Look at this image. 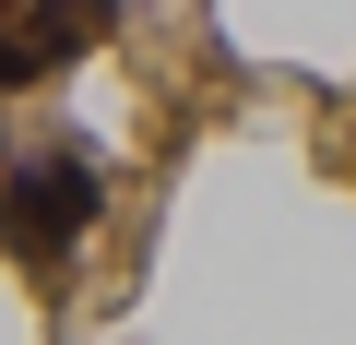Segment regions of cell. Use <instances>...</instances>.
Masks as SVG:
<instances>
[{
	"label": "cell",
	"mask_w": 356,
	"mask_h": 345,
	"mask_svg": "<svg viewBox=\"0 0 356 345\" xmlns=\"http://www.w3.org/2000/svg\"><path fill=\"white\" fill-rule=\"evenodd\" d=\"M95 203H107V179H95V155H24V167H0V250H24V262H72L83 238H95Z\"/></svg>",
	"instance_id": "1"
},
{
	"label": "cell",
	"mask_w": 356,
	"mask_h": 345,
	"mask_svg": "<svg viewBox=\"0 0 356 345\" xmlns=\"http://www.w3.org/2000/svg\"><path fill=\"white\" fill-rule=\"evenodd\" d=\"M0 167H13V119H0Z\"/></svg>",
	"instance_id": "2"
}]
</instances>
